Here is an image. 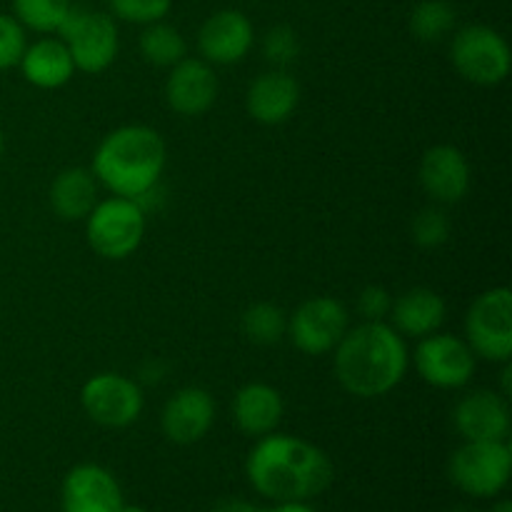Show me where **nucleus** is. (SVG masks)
Here are the masks:
<instances>
[{
    "label": "nucleus",
    "instance_id": "1",
    "mask_svg": "<svg viewBox=\"0 0 512 512\" xmlns=\"http://www.w3.org/2000/svg\"><path fill=\"white\" fill-rule=\"evenodd\" d=\"M245 475L263 498L275 503L318 498L333 483V463L310 440L270 433L258 438L245 460Z\"/></svg>",
    "mask_w": 512,
    "mask_h": 512
},
{
    "label": "nucleus",
    "instance_id": "2",
    "mask_svg": "<svg viewBox=\"0 0 512 512\" xmlns=\"http://www.w3.org/2000/svg\"><path fill=\"white\" fill-rule=\"evenodd\" d=\"M335 353V375L355 398H383L403 383L410 365L405 338L388 320H365L348 328Z\"/></svg>",
    "mask_w": 512,
    "mask_h": 512
},
{
    "label": "nucleus",
    "instance_id": "3",
    "mask_svg": "<svg viewBox=\"0 0 512 512\" xmlns=\"http://www.w3.org/2000/svg\"><path fill=\"white\" fill-rule=\"evenodd\" d=\"M168 160L163 135L150 125H120L100 140L93 175L108 193L140 200L158 188Z\"/></svg>",
    "mask_w": 512,
    "mask_h": 512
},
{
    "label": "nucleus",
    "instance_id": "4",
    "mask_svg": "<svg viewBox=\"0 0 512 512\" xmlns=\"http://www.w3.org/2000/svg\"><path fill=\"white\" fill-rule=\"evenodd\" d=\"M60 40L73 58L75 70L98 75L115 63L120 50V33L113 15L73 5L58 28Z\"/></svg>",
    "mask_w": 512,
    "mask_h": 512
},
{
    "label": "nucleus",
    "instance_id": "5",
    "mask_svg": "<svg viewBox=\"0 0 512 512\" xmlns=\"http://www.w3.org/2000/svg\"><path fill=\"white\" fill-rule=\"evenodd\" d=\"M88 245L105 260H125L140 248L145 238V210L138 200L110 198L98 200L85 218Z\"/></svg>",
    "mask_w": 512,
    "mask_h": 512
},
{
    "label": "nucleus",
    "instance_id": "6",
    "mask_svg": "<svg viewBox=\"0 0 512 512\" xmlns=\"http://www.w3.org/2000/svg\"><path fill=\"white\" fill-rule=\"evenodd\" d=\"M508 440H465L450 458V480L473 498H495L510 483Z\"/></svg>",
    "mask_w": 512,
    "mask_h": 512
},
{
    "label": "nucleus",
    "instance_id": "7",
    "mask_svg": "<svg viewBox=\"0 0 512 512\" xmlns=\"http://www.w3.org/2000/svg\"><path fill=\"white\" fill-rule=\"evenodd\" d=\"M465 343L475 358L490 363H510L512 358V293L510 288H490L473 300L465 315Z\"/></svg>",
    "mask_w": 512,
    "mask_h": 512
},
{
    "label": "nucleus",
    "instance_id": "8",
    "mask_svg": "<svg viewBox=\"0 0 512 512\" xmlns=\"http://www.w3.org/2000/svg\"><path fill=\"white\" fill-rule=\"evenodd\" d=\"M450 60L468 83L493 88L510 75L512 55L503 35L490 25H465L455 33Z\"/></svg>",
    "mask_w": 512,
    "mask_h": 512
},
{
    "label": "nucleus",
    "instance_id": "9",
    "mask_svg": "<svg viewBox=\"0 0 512 512\" xmlns=\"http://www.w3.org/2000/svg\"><path fill=\"white\" fill-rule=\"evenodd\" d=\"M420 380L440 390H458L473 380L478 358L465 338L450 333H433L418 340L413 355Z\"/></svg>",
    "mask_w": 512,
    "mask_h": 512
},
{
    "label": "nucleus",
    "instance_id": "10",
    "mask_svg": "<svg viewBox=\"0 0 512 512\" xmlns=\"http://www.w3.org/2000/svg\"><path fill=\"white\" fill-rule=\"evenodd\" d=\"M80 405L93 423L103 428H128L143 413V390L133 378L120 373H98L85 380Z\"/></svg>",
    "mask_w": 512,
    "mask_h": 512
},
{
    "label": "nucleus",
    "instance_id": "11",
    "mask_svg": "<svg viewBox=\"0 0 512 512\" xmlns=\"http://www.w3.org/2000/svg\"><path fill=\"white\" fill-rule=\"evenodd\" d=\"M350 328V315L340 300L318 295L298 305L288 318V338L305 355H328Z\"/></svg>",
    "mask_w": 512,
    "mask_h": 512
},
{
    "label": "nucleus",
    "instance_id": "12",
    "mask_svg": "<svg viewBox=\"0 0 512 512\" xmlns=\"http://www.w3.org/2000/svg\"><path fill=\"white\" fill-rule=\"evenodd\" d=\"M255 43V28L240 10L225 8L210 15L198 33V50L205 63L235 65L248 58Z\"/></svg>",
    "mask_w": 512,
    "mask_h": 512
},
{
    "label": "nucleus",
    "instance_id": "13",
    "mask_svg": "<svg viewBox=\"0 0 512 512\" xmlns=\"http://www.w3.org/2000/svg\"><path fill=\"white\" fill-rule=\"evenodd\" d=\"M218 75L203 58H183L170 68L165 80V100L173 113L183 118L205 115L218 100Z\"/></svg>",
    "mask_w": 512,
    "mask_h": 512
},
{
    "label": "nucleus",
    "instance_id": "14",
    "mask_svg": "<svg viewBox=\"0 0 512 512\" xmlns=\"http://www.w3.org/2000/svg\"><path fill=\"white\" fill-rule=\"evenodd\" d=\"M473 170L468 158L455 145H433L420 160V185L430 200L455 205L468 195Z\"/></svg>",
    "mask_w": 512,
    "mask_h": 512
},
{
    "label": "nucleus",
    "instance_id": "15",
    "mask_svg": "<svg viewBox=\"0 0 512 512\" xmlns=\"http://www.w3.org/2000/svg\"><path fill=\"white\" fill-rule=\"evenodd\" d=\"M215 423V400L205 388L178 390L173 398L165 403L160 415V428L163 435L175 445L200 443L210 433Z\"/></svg>",
    "mask_w": 512,
    "mask_h": 512
},
{
    "label": "nucleus",
    "instance_id": "16",
    "mask_svg": "<svg viewBox=\"0 0 512 512\" xmlns=\"http://www.w3.org/2000/svg\"><path fill=\"white\" fill-rule=\"evenodd\" d=\"M453 423L463 440H508V398L498 390H475L455 405Z\"/></svg>",
    "mask_w": 512,
    "mask_h": 512
},
{
    "label": "nucleus",
    "instance_id": "17",
    "mask_svg": "<svg viewBox=\"0 0 512 512\" xmlns=\"http://www.w3.org/2000/svg\"><path fill=\"white\" fill-rule=\"evenodd\" d=\"M123 505L118 480L95 463L75 465L63 480V512H118Z\"/></svg>",
    "mask_w": 512,
    "mask_h": 512
},
{
    "label": "nucleus",
    "instance_id": "18",
    "mask_svg": "<svg viewBox=\"0 0 512 512\" xmlns=\"http://www.w3.org/2000/svg\"><path fill=\"white\" fill-rule=\"evenodd\" d=\"M300 103V85L288 70H265L245 93V110L260 125H280L290 120Z\"/></svg>",
    "mask_w": 512,
    "mask_h": 512
},
{
    "label": "nucleus",
    "instance_id": "19",
    "mask_svg": "<svg viewBox=\"0 0 512 512\" xmlns=\"http://www.w3.org/2000/svg\"><path fill=\"white\" fill-rule=\"evenodd\" d=\"M445 315H448V305L443 295L430 288H413L393 300L388 318L403 338L420 340L438 333L440 325L445 323Z\"/></svg>",
    "mask_w": 512,
    "mask_h": 512
},
{
    "label": "nucleus",
    "instance_id": "20",
    "mask_svg": "<svg viewBox=\"0 0 512 512\" xmlns=\"http://www.w3.org/2000/svg\"><path fill=\"white\" fill-rule=\"evenodd\" d=\"M285 403L278 388L268 383H248L235 393L233 420L240 433L250 438H263L278 430L283 420Z\"/></svg>",
    "mask_w": 512,
    "mask_h": 512
},
{
    "label": "nucleus",
    "instance_id": "21",
    "mask_svg": "<svg viewBox=\"0 0 512 512\" xmlns=\"http://www.w3.org/2000/svg\"><path fill=\"white\" fill-rule=\"evenodd\" d=\"M20 73L40 90H58L75 75V63L60 38H40L28 45L18 63Z\"/></svg>",
    "mask_w": 512,
    "mask_h": 512
},
{
    "label": "nucleus",
    "instance_id": "22",
    "mask_svg": "<svg viewBox=\"0 0 512 512\" xmlns=\"http://www.w3.org/2000/svg\"><path fill=\"white\" fill-rule=\"evenodd\" d=\"M98 180L88 168H65L50 185V208L63 220H85L98 205Z\"/></svg>",
    "mask_w": 512,
    "mask_h": 512
},
{
    "label": "nucleus",
    "instance_id": "23",
    "mask_svg": "<svg viewBox=\"0 0 512 512\" xmlns=\"http://www.w3.org/2000/svg\"><path fill=\"white\" fill-rule=\"evenodd\" d=\"M140 55L150 65L158 68H173L180 60L188 58V43L175 25L158 20V23L143 25L140 33Z\"/></svg>",
    "mask_w": 512,
    "mask_h": 512
},
{
    "label": "nucleus",
    "instance_id": "24",
    "mask_svg": "<svg viewBox=\"0 0 512 512\" xmlns=\"http://www.w3.org/2000/svg\"><path fill=\"white\" fill-rule=\"evenodd\" d=\"M455 20L458 13L448 0H420L410 13V33L423 43H438L455 28Z\"/></svg>",
    "mask_w": 512,
    "mask_h": 512
},
{
    "label": "nucleus",
    "instance_id": "25",
    "mask_svg": "<svg viewBox=\"0 0 512 512\" xmlns=\"http://www.w3.org/2000/svg\"><path fill=\"white\" fill-rule=\"evenodd\" d=\"M243 333L255 345H275L288 335V315L273 303H255L243 313Z\"/></svg>",
    "mask_w": 512,
    "mask_h": 512
},
{
    "label": "nucleus",
    "instance_id": "26",
    "mask_svg": "<svg viewBox=\"0 0 512 512\" xmlns=\"http://www.w3.org/2000/svg\"><path fill=\"white\" fill-rule=\"evenodd\" d=\"M73 0H13V13L23 28L35 33H58Z\"/></svg>",
    "mask_w": 512,
    "mask_h": 512
},
{
    "label": "nucleus",
    "instance_id": "27",
    "mask_svg": "<svg viewBox=\"0 0 512 512\" xmlns=\"http://www.w3.org/2000/svg\"><path fill=\"white\" fill-rule=\"evenodd\" d=\"M410 233H413V240L420 248H440L450 238V218L445 215V210L425 208L415 215Z\"/></svg>",
    "mask_w": 512,
    "mask_h": 512
},
{
    "label": "nucleus",
    "instance_id": "28",
    "mask_svg": "<svg viewBox=\"0 0 512 512\" xmlns=\"http://www.w3.org/2000/svg\"><path fill=\"white\" fill-rule=\"evenodd\" d=\"M263 53L273 68L285 70L288 65H293L300 55V40L298 33L288 25H275L265 33L263 40Z\"/></svg>",
    "mask_w": 512,
    "mask_h": 512
},
{
    "label": "nucleus",
    "instance_id": "29",
    "mask_svg": "<svg viewBox=\"0 0 512 512\" xmlns=\"http://www.w3.org/2000/svg\"><path fill=\"white\" fill-rule=\"evenodd\" d=\"M173 8V0H110L115 18L133 25H150L165 20Z\"/></svg>",
    "mask_w": 512,
    "mask_h": 512
},
{
    "label": "nucleus",
    "instance_id": "30",
    "mask_svg": "<svg viewBox=\"0 0 512 512\" xmlns=\"http://www.w3.org/2000/svg\"><path fill=\"white\" fill-rule=\"evenodd\" d=\"M28 38L25 28L15 20V15L0 13V70H10L20 63Z\"/></svg>",
    "mask_w": 512,
    "mask_h": 512
},
{
    "label": "nucleus",
    "instance_id": "31",
    "mask_svg": "<svg viewBox=\"0 0 512 512\" xmlns=\"http://www.w3.org/2000/svg\"><path fill=\"white\" fill-rule=\"evenodd\" d=\"M393 308V295L383 285H368L358 298V310L365 320H385Z\"/></svg>",
    "mask_w": 512,
    "mask_h": 512
},
{
    "label": "nucleus",
    "instance_id": "32",
    "mask_svg": "<svg viewBox=\"0 0 512 512\" xmlns=\"http://www.w3.org/2000/svg\"><path fill=\"white\" fill-rule=\"evenodd\" d=\"M213 512H265V510L255 508V505L245 503V500H228V503H220Z\"/></svg>",
    "mask_w": 512,
    "mask_h": 512
},
{
    "label": "nucleus",
    "instance_id": "33",
    "mask_svg": "<svg viewBox=\"0 0 512 512\" xmlns=\"http://www.w3.org/2000/svg\"><path fill=\"white\" fill-rule=\"evenodd\" d=\"M268 512H315L305 500H295V503H278Z\"/></svg>",
    "mask_w": 512,
    "mask_h": 512
},
{
    "label": "nucleus",
    "instance_id": "34",
    "mask_svg": "<svg viewBox=\"0 0 512 512\" xmlns=\"http://www.w3.org/2000/svg\"><path fill=\"white\" fill-rule=\"evenodd\" d=\"M490 512H512V503L510 500H500L498 505H493V510Z\"/></svg>",
    "mask_w": 512,
    "mask_h": 512
},
{
    "label": "nucleus",
    "instance_id": "35",
    "mask_svg": "<svg viewBox=\"0 0 512 512\" xmlns=\"http://www.w3.org/2000/svg\"><path fill=\"white\" fill-rule=\"evenodd\" d=\"M118 512H148L143 508V505H120V510Z\"/></svg>",
    "mask_w": 512,
    "mask_h": 512
},
{
    "label": "nucleus",
    "instance_id": "36",
    "mask_svg": "<svg viewBox=\"0 0 512 512\" xmlns=\"http://www.w3.org/2000/svg\"><path fill=\"white\" fill-rule=\"evenodd\" d=\"M3 148H5V140H3V133H0V158H3Z\"/></svg>",
    "mask_w": 512,
    "mask_h": 512
}]
</instances>
